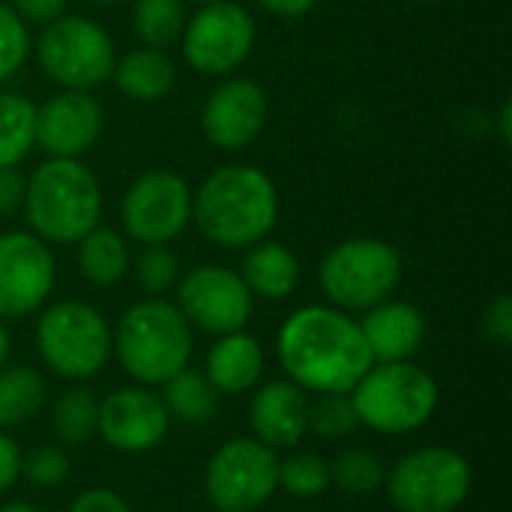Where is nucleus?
I'll return each instance as SVG.
<instances>
[{"instance_id":"obj_1","label":"nucleus","mask_w":512,"mask_h":512,"mask_svg":"<svg viewBox=\"0 0 512 512\" xmlns=\"http://www.w3.org/2000/svg\"><path fill=\"white\" fill-rule=\"evenodd\" d=\"M276 354L285 378L312 396L351 393L375 363L360 321L336 306H303L291 312L279 327Z\"/></svg>"},{"instance_id":"obj_2","label":"nucleus","mask_w":512,"mask_h":512,"mask_svg":"<svg viewBox=\"0 0 512 512\" xmlns=\"http://www.w3.org/2000/svg\"><path fill=\"white\" fill-rule=\"evenodd\" d=\"M192 219L198 231L225 249H249L261 243L276 219L279 198L273 180L249 165L216 168L192 195Z\"/></svg>"},{"instance_id":"obj_3","label":"nucleus","mask_w":512,"mask_h":512,"mask_svg":"<svg viewBox=\"0 0 512 512\" xmlns=\"http://www.w3.org/2000/svg\"><path fill=\"white\" fill-rule=\"evenodd\" d=\"M111 354L144 387H162L192 360V327L177 303L150 297L132 303L111 333Z\"/></svg>"},{"instance_id":"obj_4","label":"nucleus","mask_w":512,"mask_h":512,"mask_svg":"<svg viewBox=\"0 0 512 512\" xmlns=\"http://www.w3.org/2000/svg\"><path fill=\"white\" fill-rule=\"evenodd\" d=\"M24 216L45 243H78L96 228L102 192L90 168L78 159H48L24 183Z\"/></svg>"},{"instance_id":"obj_5","label":"nucleus","mask_w":512,"mask_h":512,"mask_svg":"<svg viewBox=\"0 0 512 512\" xmlns=\"http://www.w3.org/2000/svg\"><path fill=\"white\" fill-rule=\"evenodd\" d=\"M360 426L375 435H411L423 429L441 402L438 381L417 363H372L348 393Z\"/></svg>"},{"instance_id":"obj_6","label":"nucleus","mask_w":512,"mask_h":512,"mask_svg":"<svg viewBox=\"0 0 512 512\" xmlns=\"http://www.w3.org/2000/svg\"><path fill=\"white\" fill-rule=\"evenodd\" d=\"M36 348L57 378L81 384L111 360V327L90 303L57 300L36 321Z\"/></svg>"},{"instance_id":"obj_7","label":"nucleus","mask_w":512,"mask_h":512,"mask_svg":"<svg viewBox=\"0 0 512 512\" xmlns=\"http://www.w3.org/2000/svg\"><path fill=\"white\" fill-rule=\"evenodd\" d=\"M399 279L402 258L378 237H354L333 246L318 270L321 291L342 312H366L390 300Z\"/></svg>"},{"instance_id":"obj_8","label":"nucleus","mask_w":512,"mask_h":512,"mask_svg":"<svg viewBox=\"0 0 512 512\" xmlns=\"http://www.w3.org/2000/svg\"><path fill=\"white\" fill-rule=\"evenodd\" d=\"M474 486L471 462L453 447H417L387 468L384 489L399 512H456Z\"/></svg>"},{"instance_id":"obj_9","label":"nucleus","mask_w":512,"mask_h":512,"mask_svg":"<svg viewBox=\"0 0 512 512\" xmlns=\"http://www.w3.org/2000/svg\"><path fill=\"white\" fill-rule=\"evenodd\" d=\"M42 72L66 90H90L111 78L117 54L111 36L90 18L66 15L48 21L36 42Z\"/></svg>"},{"instance_id":"obj_10","label":"nucleus","mask_w":512,"mask_h":512,"mask_svg":"<svg viewBox=\"0 0 512 512\" xmlns=\"http://www.w3.org/2000/svg\"><path fill=\"white\" fill-rule=\"evenodd\" d=\"M276 489L279 456L255 438H231L207 459L204 492L219 512L261 510Z\"/></svg>"},{"instance_id":"obj_11","label":"nucleus","mask_w":512,"mask_h":512,"mask_svg":"<svg viewBox=\"0 0 512 512\" xmlns=\"http://www.w3.org/2000/svg\"><path fill=\"white\" fill-rule=\"evenodd\" d=\"M120 219L132 240L168 246L192 219V189L174 171H150L123 195Z\"/></svg>"},{"instance_id":"obj_12","label":"nucleus","mask_w":512,"mask_h":512,"mask_svg":"<svg viewBox=\"0 0 512 512\" xmlns=\"http://www.w3.org/2000/svg\"><path fill=\"white\" fill-rule=\"evenodd\" d=\"M177 309L183 312L189 327H198L213 336H225L249 324L252 294L240 279V273L219 264H201L180 279Z\"/></svg>"},{"instance_id":"obj_13","label":"nucleus","mask_w":512,"mask_h":512,"mask_svg":"<svg viewBox=\"0 0 512 512\" xmlns=\"http://www.w3.org/2000/svg\"><path fill=\"white\" fill-rule=\"evenodd\" d=\"M252 42L255 21L234 0L201 6L183 27V54L189 66L204 75H225L237 69L249 57Z\"/></svg>"},{"instance_id":"obj_14","label":"nucleus","mask_w":512,"mask_h":512,"mask_svg":"<svg viewBox=\"0 0 512 512\" xmlns=\"http://www.w3.org/2000/svg\"><path fill=\"white\" fill-rule=\"evenodd\" d=\"M171 429L168 408L153 387L129 384L111 390L99 402V426L96 435L117 453L141 456L156 450Z\"/></svg>"},{"instance_id":"obj_15","label":"nucleus","mask_w":512,"mask_h":512,"mask_svg":"<svg viewBox=\"0 0 512 512\" xmlns=\"http://www.w3.org/2000/svg\"><path fill=\"white\" fill-rule=\"evenodd\" d=\"M54 258L45 240L27 231L0 234V321L27 318L54 288Z\"/></svg>"},{"instance_id":"obj_16","label":"nucleus","mask_w":512,"mask_h":512,"mask_svg":"<svg viewBox=\"0 0 512 512\" xmlns=\"http://www.w3.org/2000/svg\"><path fill=\"white\" fill-rule=\"evenodd\" d=\"M102 105L87 90H63L36 108L33 144L51 159H78L102 135Z\"/></svg>"},{"instance_id":"obj_17","label":"nucleus","mask_w":512,"mask_h":512,"mask_svg":"<svg viewBox=\"0 0 512 512\" xmlns=\"http://www.w3.org/2000/svg\"><path fill=\"white\" fill-rule=\"evenodd\" d=\"M267 120V96L249 78H231L213 90L204 105L201 129L207 141L219 150L249 147Z\"/></svg>"},{"instance_id":"obj_18","label":"nucleus","mask_w":512,"mask_h":512,"mask_svg":"<svg viewBox=\"0 0 512 512\" xmlns=\"http://www.w3.org/2000/svg\"><path fill=\"white\" fill-rule=\"evenodd\" d=\"M252 438L270 450H291L309 432V393L288 378L261 384L249 399Z\"/></svg>"},{"instance_id":"obj_19","label":"nucleus","mask_w":512,"mask_h":512,"mask_svg":"<svg viewBox=\"0 0 512 512\" xmlns=\"http://www.w3.org/2000/svg\"><path fill=\"white\" fill-rule=\"evenodd\" d=\"M360 330L375 363H399L420 351L426 339V318L405 300H384L366 309Z\"/></svg>"},{"instance_id":"obj_20","label":"nucleus","mask_w":512,"mask_h":512,"mask_svg":"<svg viewBox=\"0 0 512 512\" xmlns=\"http://www.w3.org/2000/svg\"><path fill=\"white\" fill-rule=\"evenodd\" d=\"M264 372V348L246 330L225 333L213 342L204 360V375L219 396L249 393Z\"/></svg>"},{"instance_id":"obj_21","label":"nucleus","mask_w":512,"mask_h":512,"mask_svg":"<svg viewBox=\"0 0 512 512\" xmlns=\"http://www.w3.org/2000/svg\"><path fill=\"white\" fill-rule=\"evenodd\" d=\"M240 279L246 282L252 297L288 300L297 291L300 264L288 246L261 240V243L249 246V255L243 258V267H240Z\"/></svg>"},{"instance_id":"obj_22","label":"nucleus","mask_w":512,"mask_h":512,"mask_svg":"<svg viewBox=\"0 0 512 512\" xmlns=\"http://www.w3.org/2000/svg\"><path fill=\"white\" fill-rule=\"evenodd\" d=\"M111 78L120 87V93H126L129 99L156 102V99L171 93L177 69H174V63H171V57L165 51L138 48V51H129L126 57H120L114 63Z\"/></svg>"},{"instance_id":"obj_23","label":"nucleus","mask_w":512,"mask_h":512,"mask_svg":"<svg viewBox=\"0 0 512 512\" xmlns=\"http://www.w3.org/2000/svg\"><path fill=\"white\" fill-rule=\"evenodd\" d=\"M78 270L93 288H114L129 273V246L114 228H90L78 240Z\"/></svg>"},{"instance_id":"obj_24","label":"nucleus","mask_w":512,"mask_h":512,"mask_svg":"<svg viewBox=\"0 0 512 512\" xmlns=\"http://www.w3.org/2000/svg\"><path fill=\"white\" fill-rule=\"evenodd\" d=\"M159 396H162V402L168 408V417L180 420L186 426H204L219 411L216 387L207 381V375L201 369H192V366H186L183 372L168 378L162 384Z\"/></svg>"},{"instance_id":"obj_25","label":"nucleus","mask_w":512,"mask_h":512,"mask_svg":"<svg viewBox=\"0 0 512 512\" xmlns=\"http://www.w3.org/2000/svg\"><path fill=\"white\" fill-rule=\"evenodd\" d=\"M48 387L42 372L24 363H6L0 369V429L24 426L45 402Z\"/></svg>"},{"instance_id":"obj_26","label":"nucleus","mask_w":512,"mask_h":512,"mask_svg":"<svg viewBox=\"0 0 512 512\" xmlns=\"http://www.w3.org/2000/svg\"><path fill=\"white\" fill-rule=\"evenodd\" d=\"M99 426V399L90 387L72 384L63 390L51 408V429L63 447H84L96 438Z\"/></svg>"},{"instance_id":"obj_27","label":"nucleus","mask_w":512,"mask_h":512,"mask_svg":"<svg viewBox=\"0 0 512 512\" xmlns=\"http://www.w3.org/2000/svg\"><path fill=\"white\" fill-rule=\"evenodd\" d=\"M387 480V462L372 450H345L330 462V486L351 498H366L384 489Z\"/></svg>"},{"instance_id":"obj_28","label":"nucleus","mask_w":512,"mask_h":512,"mask_svg":"<svg viewBox=\"0 0 512 512\" xmlns=\"http://www.w3.org/2000/svg\"><path fill=\"white\" fill-rule=\"evenodd\" d=\"M132 27L135 36L147 48H168L183 36L186 15L180 0H135L132 3Z\"/></svg>"},{"instance_id":"obj_29","label":"nucleus","mask_w":512,"mask_h":512,"mask_svg":"<svg viewBox=\"0 0 512 512\" xmlns=\"http://www.w3.org/2000/svg\"><path fill=\"white\" fill-rule=\"evenodd\" d=\"M36 108L18 93H0V165H18L33 147Z\"/></svg>"},{"instance_id":"obj_30","label":"nucleus","mask_w":512,"mask_h":512,"mask_svg":"<svg viewBox=\"0 0 512 512\" xmlns=\"http://www.w3.org/2000/svg\"><path fill=\"white\" fill-rule=\"evenodd\" d=\"M279 489L300 501L321 498L330 489V462L315 453H291L279 459Z\"/></svg>"},{"instance_id":"obj_31","label":"nucleus","mask_w":512,"mask_h":512,"mask_svg":"<svg viewBox=\"0 0 512 512\" xmlns=\"http://www.w3.org/2000/svg\"><path fill=\"white\" fill-rule=\"evenodd\" d=\"M360 429L354 402L348 393H324L315 402H309V432H315L324 441H342L351 438Z\"/></svg>"},{"instance_id":"obj_32","label":"nucleus","mask_w":512,"mask_h":512,"mask_svg":"<svg viewBox=\"0 0 512 512\" xmlns=\"http://www.w3.org/2000/svg\"><path fill=\"white\" fill-rule=\"evenodd\" d=\"M135 276L141 291H147L150 297H162L180 279V258L168 246H147L135 264Z\"/></svg>"},{"instance_id":"obj_33","label":"nucleus","mask_w":512,"mask_h":512,"mask_svg":"<svg viewBox=\"0 0 512 512\" xmlns=\"http://www.w3.org/2000/svg\"><path fill=\"white\" fill-rule=\"evenodd\" d=\"M69 468H72L69 456L57 444H45V447H36L27 456H21V477L39 489L63 486L69 480Z\"/></svg>"},{"instance_id":"obj_34","label":"nucleus","mask_w":512,"mask_h":512,"mask_svg":"<svg viewBox=\"0 0 512 512\" xmlns=\"http://www.w3.org/2000/svg\"><path fill=\"white\" fill-rule=\"evenodd\" d=\"M30 54V36L15 9L0 3V81L12 78Z\"/></svg>"},{"instance_id":"obj_35","label":"nucleus","mask_w":512,"mask_h":512,"mask_svg":"<svg viewBox=\"0 0 512 512\" xmlns=\"http://www.w3.org/2000/svg\"><path fill=\"white\" fill-rule=\"evenodd\" d=\"M483 336L498 345V348H510L512 345V297L510 294H498L486 312H483Z\"/></svg>"},{"instance_id":"obj_36","label":"nucleus","mask_w":512,"mask_h":512,"mask_svg":"<svg viewBox=\"0 0 512 512\" xmlns=\"http://www.w3.org/2000/svg\"><path fill=\"white\" fill-rule=\"evenodd\" d=\"M66 512H132V507L120 492L93 486V489H84L81 495H75Z\"/></svg>"},{"instance_id":"obj_37","label":"nucleus","mask_w":512,"mask_h":512,"mask_svg":"<svg viewBox=\"0 0 512 512\" xmlns=\"http://www.w3.org/2000/svg\"><path fill=\"white\" fill-rule=\"evenodd\" d=\"M21 456L24 453L15 444V438L6 429H0V495L21 480Z\"/></svg>"},{"instance_id":"obj_38","label":"nucleus","mask_w":512,"mask_h":512,"mask_svg":"<svg viewBox=\"0 0 512 512\" xmlns=\"http://www.w3.org/2000/svg\"><path fill=\"white\" fill-rule=\"evenodd\" d=\"M24 204V177L15 165H0V219L12 216Z\"/></svg>"},{"instance_id":"obj_39","label":"nucleus","mask_w":512,"mask_h":512,"mask_svg":"<svg viewBox=\"0 0 512 512\" xmlns=\"http://www.w3.org/2000/svg\"><path fill=\"white\" fill-rule=\"evenodd\" d=\"M15 6V15L24 21H36V24H48L54 18H60L66 0H12Z\"/></svg>"},{"instance_id":"obj_40","label":"nucleus","mask_w":512,"mask_h":512,"mask_svg":"<svg viewBox=\"0 0 512 512\" xmlns=\"http://www.w3.org/2000/svg\"><path fill=\"white\" fill-rule=\"evenodd\" d=\"M258 3L279 18H303L315 6V0H258Z\"/></svg>"},{"instance_id":"obj_41","label":"nucleus","mask_w":512,"mask_h":512,"mask_svg":"<svg viewBox=\"0 0 512 512\" xmlns=\"http://www.w3.org/2000/svg\"><path fill=\"white\" fill-rule=\"evenodd\" d=\"M9 354H12V336H9L6 324L0 321V369L9 363Z\"/></svg>"},{"instance_id":"obj_42","label":"nucleus","mask_w":512,"mask_h":512,"mask_svg":"<svg viewBox=\"0 0 512 512\" xmlns=\"http://www.w3.org/2000/svg\"><path fill=\"white\" fill-rule=\"evenodd\" d=\"M0 512H42L39 507H33V504H27V501H9V504H3Z\"/></svg>"},{"instance_id":"obj_43","label":"nucleus","mask_w":512,"mask_h":512,"mask_svg":"<svg viewBox=\"0 0 512 512\" xmlns=\"http://www.w3.org/2000/svg\"><path fill=\"white\" fill-rule=\"evenodd\" d=\"M510 117H512V105L507 102L504 111H501V129H504V141H510Z\"/></svg>"},{"instance_id":"obj_44","label":"nucleus","mask_w":512,"mask_h":512,"mask_svg":"<svg viewBox=\"0 0 512 512\" xmlns=\"http://www.w3.org/2000/svg\"><path fill=\"white\" fill-rule=\"evenodd\" d=\"M90 3H105V6H114V3H123V0H90Z\"/></svg>"},{"instance_id":"obj_45","label":"nucleus","mask_w":512,"mask_h":512,"mask_svg":"<svg viewBox=\"0 0 512 512\" xmlns=\"http://www.w3.org/2000/svg\"><path fill=\"white\" fill-rule=\"evenodd\" d=\"M192 3H198V6H207V3H222V0H192Z\"/></svg>"}]
</instances>
